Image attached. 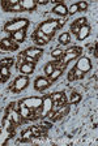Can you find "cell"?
Returning a JSON list of instances; mask_svg holds the SVG:
<instances>
[{
    "label": "cell",
    "instance_id": "cell-1",
    "mask_svg": "<svg viewBox=\"0 0 98 146\" xmlns=\"http://www.w3.org/2000/svg\"><path fill=\"white\" fill-rule=\"evenodd\" d=\"M29 24H30V21L26 17H16V18H12V20H8L3 25V31H5L8 34H12L19 30H26L29 27Z\"/></svg>",
    "mask_w": 98,
    "mask_h": 146
},
{
    "label": "cell",
    "instance_id": "cell-2",
    "mask_svg": "<svg viewBox=\"0 0 98 146\" xmlns=\"http://www.w3.org/2000/svg\"><path fill=\"white\" fill-rule=\"evenodd\" d=\"M5 116L8 119H11L13 121V124L16 127H19V125L24 124V119L21 117L20 115V111H19V106H17V102H11L5 108Z\"/></svg>",
    "mask_w": 98,
    "mask_h": 146
},
{
    "label": "cell",
    "instance_id": "cell-3",
    "mask_svg": "<svg viewBox=\"0 0 98 146\" xmlns=\"http://www.w3.org/2000/svg\"><path fill=\"white\" fill-rule=\"evenodd\" d=\"M37 29L39 31H42V33H45L47 36H50V38H54V35H55V31L59 30V29H61V27L59 26L58 20L50 18V20H46V21L41 22V24L37 26Z\"/></svg>",
    "mask_w": 98,
    "mask_h": 146
},
{
    "label": "cell",
    "instance_id": "cell-4",
    "mask_svg": "<svg viewBox=\"0 0 98 146\" xmlns=\"http://www.w3.org/2000/svg\"><path fill=\"white\" fill-rule=\"evenodd\" d=\"M29 84H30L29 76H24V74H21V76L16 77L15 81H13L12 84L9 85L8 90H9L11 93H15V94H17V93H21V91H24L25 89L29 86Z\"/></svg>",
    "mask_w": 98,
    "mask_h": 146
},
{
    "label": "cell",
    "instance_id": "cell-5",
    "mask_svg": "<svg viewBox=\"0 0 98 146\" xmlns=\"http://www.w3.org/2000/svg\"><path fill=\"white\" fill-rule=\"evenodd\" d=\"M83 47H80V46H72L69 48H67L64 51V55H63V58H61V61L64 65H68V63H71L72 60H76L81 56L83 54Z\"/></svg>",
    "mask_w": 98,
    "mask_h": 146
},
{
    "label": "cell",
    "instance_id": "cell-6",
    "mask_svg": "<svg viewBox=\"0 0 98 146\" xmlns=\"http://www.w3.org/2000/svg\"><path fill=\"white\" fill-rule=\"evenodd\" d=\"M20 100L28 108L33 110L34 112H35V120H38V113H39V110L42 107V102H43L42 97H28V98H22Z\"/></svg>",
    "mask_w": 98,
    "mask_h": 146
},
{
    "label": "cell",
    "instance_id": "cell-7",
    "mask_svg": "<svg viewBox=\"0 0 98 146\" xmlns=\"http://www.w3.org/2000/svg\"><path fill=\"white\" fill-rule=\"evenodd\" d=\"M43 102H42V107L39 110V113H38V120L41 119H45L52 112V99H51V95L46 94L42 97Z\"/></svg>",
    "mask_w": 98,
    "mask_h": 146
},
{
    "label": "cell",
    "instance_id": "cell-8",
    "mask_svg": "<svg viewBox=\"0 0 98 146\" xmlns=\"http://www.w3.org/2000/svg\"><path fill=\"white\" fill-rule=\"evenodd\" d=\"M75 68H77L79 70H81L83 73L86 74L88 72H90V70L93 69V64L89 58H86V56H80V58L77 59L76 64H75Z\"/></svg>",
    "mask_w": 98,
    "mask_h": 146
},
{
    "label": "cell",
    "instance_id": "cell-9",
    "mask_svg": "<svg viewBox=\"0 0 98 146\" xmlns=\"http://www.w3.org/2000/svg\"><path fill=\"white\" fill-rule=\"evenodd\" d=\"M17 106H19L20 115H21V117L24 119L25 123H26V121H30V120H35V112H34L33 110L28 108V107L22 103L21 100H19V102H17Z\"/></svg>",
    "mask_w": 98,
    "mask_h": 146
},
{
    "label": "cell",
    "instance_id": "cell-10",
    "mask_svg": "<svg viewBox=\"0 0 98 146\" xmlns=\"http://www.w3.org/2000/svg\"><path fill=\"white\" fill-rule=\"evenodd\" d=\"M51 86V81H50L49 78H47L46 76H39V77H37V78L34 80V82H33V88H34V90H37V91H45V90H47V89Z\"/></svg>",
    "mask_w": 98,
    "mask_h": 146
},
{
    "label": "cell",
    "instance_id": "cell-11",
    "mask_svg": "<svg viewBox=\"0 0 98 146\" xmlns=\"http://www.w3.org/2000/svg\"><path fill=\"white\" fill-rule=\"evenodd\" d=\"M1 8L4 12H24L19 0H4L1 1Z\"/></svg>",
    "mask_w": 98,
    "mask_h": 146
},
{
    "label": "cell",
    "instance_id": "cell-12",
    "mask_svg": "<svg viewBox=\"0 0 98 146\" xmlns=\"http://www.w3.org/2000/svg\"><path fill=\"white\" fill-rule=\"evenodd\" d=\"M69 112V104H65V106L63 107H59L58 110H55V111H52L51 113H50V120H51L52 123L55 121H59L60 119H63L67 113Z\"/></svg>",
    "mask_w": 98,
    "mask_h": 146
},
{
    "label": "cell",
    "instance_id": "cell-13",
    "mask_svg": "<svg viewBox=\"0 0 98 146\" xmlns=\"http://www.w3.org/2000/svg\"><path fill=\"white\" fill-rule=\"evenodd\" d=\"M0 50L3 51H17L19 50V43H16L11 36H7L0 40Z\"/></svg>",
    "mask_w": 98,
    "mask_h": 146
},
{
    "label": "cell",
    "instance_id": "cell-14",
    "mask_svg": "<svg viewBox=\"0 0 98 146\" xmlns=\"http://www.w3.org/2000/svg\"><path fill=\"white\" fill-rule=\"evenodd\" d=\"M22 54H24L25 56H30V58L35 59V60L38 61L41 58H42L43 50L39 48V47H29V48L24 50V51H22Z\"/></svg>",
    "mask_w": 98,
    "mask_h": 146
},
{
    "label": "cell",
    "instance_id": "cell-15",
    "mask_svg": "<svg viewBox=\"0 0 98 146\" xmlns=\"http://www.w3.org/2000/svg\"><path fill=\"white\" fill-rule=\"evenodd\" d=\"M52 13H55V15H59L60 17L65 18V17L68 16V7L65 5L64 3L59 1V3H56L55 5L52 7Z\"/></svg>",
    "mask_w": 98,
    "mask_h": 146
},
{
    "label": "cell",
    "instance_id": "cell-16",
    "mask_svg": "<svg viewBox=\"0 0 98 146\" xmlns=\"http://www.w3.org/2000/svg\"><path fill=\"white\" fill-rule=\"evenodd\" d=\"M20 5H21L22 11L24 12H34L35 9H37V1L35 0H21V1H19Z\"/></svg>",
    "mask_w": 98,
    "mask_h": 146
},
{
    "label": "cell",
    "instance_id": "cell-17",
    "mask_svg": "<svg viewBox=\"0 0 98 146\" xmlns=\"http://www.w3.org/2000/svg\"><path fill=\"white\" fill-rule=\"evenodd\" d=\"M9 36L12 38L13 40H15L16 43H22L25 42V39H26V30H19V31H15V33L9 34Z\"/></svg>",
    "mask_w": 98,
    "mask_h": 146
},
{
    "label": "cell",
    "instance_id": "cell-18",
    "mask_svg": "<svg viewBox=\"0 0 98 146\" xmlns=\"http://www.w3.org/2000/svg\"><path fill=\"white\" fill-rule=\"evenodd\" d=\"M90 30H92V27H90V25H85V26H81L80 27V31L77 33V39L79 40H84L86 39L89 36V34H90Z\"/></svg>",
    "mask_w": 98,
    "mask_h": 146
},
{
    "label": "cell",
    "instance_id": "cell-19",
    "mask_svg": "<svg viewBox=\"0 0 98 146\" xmlns=\"http://www.w3.org/2000/svg\"><path fill=\"white\" fill-rule=\"evenodd\" d=\"M17 69H19V72L21 73V74H24V76H29V74H31V73L34 72L35 65H31V64L25 63V64H22V65H20Z\"/></svg>",
    "mask_w": 98,
    "mask_h": 146
},
{
    "label": "cell",
    "instance_id": "cell-20",
    "mask_svg": "<svg viewBox=\"0 0 98 146\" xmlns=\"http://www.w3.org/2000/svg\"><path fill=\"white\" fill-rule=\"evenodd\" d=\"M15 136L13 133H11V132H8L7 129H1L0 131V146H3V145H5L7 142H8V140L9 138H12V137Z\"/></svg>",
    "mask_w": 98,
    "mask_h": 146
},
{
    "label": "cell",
    "instance_id": "cell-21",
    "mask_svg": "<svg viewBox=\"0 0 98 146\" xmlns=\"http://www.w3.org/2000/svg\"><path fill=\"white\" fill-rule=\"evenodd\" d=\"M31 38H41V39H43V40H46L47 43L49 42H51L52 40V38H50V36H47L45 33H42V31H39L38 29H35L34 30V33L31 34Z\"/></svg>",
    "mask_w": 98,
    "mask_h": 146
},
{
    "label": "cell",
    "instance_id": "cell-22",
    "mask_svg": "<svg viewBox=\"0 0 98 146\" xmlns=\"http://www.w3.org/2000/svg\"><path fill=\"white\" fill-rule=\"evenodd\" d=\"M15 63H16V59H13V58H4V59H1V60H0V67H8V68H11L12 65H15Z\"/></svg>",
    "mask_w": 98,
    "mask_h": 146
},
{
    "label": "cell",
    "instance_id": "cell-23",
    "mask_svg": "<svg viewBox=\"0 0 98 146\" xmlns=\"http://www.w3.org/2000/svg\"><path fill=\"white\" fill-rule=\"evenodd\" d=\"M81 99H83L81 94H79L77 91H72V93H71V97H69V104H76V103H79Z\"/></svg>",
    "mask_w": 98,
    "mask_h": 146
},
{
    "label": "cell",
    "instance_id": "cell-24",
    "mask_svg": "<svg viewBox=\"0 0 98 146\" xmlns=\"http://www.w3.org/2000/svg\"><path fill=\"white\" fill-rule=\"evenodd\" d=\"M59 43L60 44H68L71 42V33H61L59 35Z\"/></svg>",
    "mask_w": 98,
    "mask_h": 146
},
{
    "label": "cell",
    "instance_id": "cell-25",
    "mask_svg": "<svg viewBox=\"0 0 98 146\" xmlns=\"http://www.w3.org/2000/svg\"><path fill=\"white\" fill-rule=\"evenodd\" d=\"M63 72H64V70H61V69H54V72H52L51 74L47 77V78H49L50 81H51V84H52V82H55L56 80H58L59 77L63 74Z\"/></svg>",
    "mask_w": 98,
    "mask_h": 146
},
{
    "label": "cell",
    "instance_id": "cell-26",
    "mask_svg": "<svg viewBox=\"0 0 98 146\" xmlns=\"http://www.w3.org/2000/svg\"><path fill=\"white\" fill-rule=\"evenodd\" d=\"M63 55H64V50L63 48H55L51 52V56L54 59H56V60H59V59L63 58Z\"/></svg>",
    "mask_w": 98,
    "mask_h": 146
},
{
    "label": "cell",
    "instance_id": "cell-27",
    "mask_svg": "<svg viewBox=\"0 0 98 146\" xmlns=\"http://www.w3.org/2000/svg\"><path fill=\"white\" fill-rule=\"evenodd\" d=\"M31 132H30V129H26V131L22 133V136H21V140H20V142H29V141L31 140Z\"/></svg>",
    "mask_w": 98,
    "mask_h": 146
},
{
    "label": "cell",
    "instance_id": "cell-28",
    "mask_svg": "<svg viewBox=\"0 0 98 146\" xmlns=\"http://www.w3.org/2000/svg\"><path fill=\"white\" fill-rule=\"evenodd\" d=\"M54 64H52V61H50V63H47L46 65H45V68H43V70H45V74H46V77H49L50 74H51L52 72H54Z\"/></svg>",
    "mask_w": 98,
    "mask_h": 146
},
{
    "label": "cell",
    "instance_id": "cell-29",
    "mask_svg": "<svg viewBox=\"0 0 98 146\" xmlns=\"http://www.w3.org/2000/svg\"><path fill=\"white\" fill-rule=\"evenodd\" d=\"M0 73H1V76L8 81V78L11 77V69L8 67H0Z\"/></svg>",
    "mask_w": 98,
    "mask_h": 146
},
{
    "label": "cell",
    "instance_id": "cell-30",
    "mask_svg": "<svg viewBox=\"0 0 98 146\" xmlns=\"http://www.w3.org/2000/svg\"><path fill=\"white\" fill-rule=\"evenodd\" d=\"M73 24L77 25V26H80V27L85 26V25H88V18L86 17H80V18H77V20H75Z\"/></svg>",
    "mask_w": 98,
    "mask_h": 146
},
{
    "label": "cell",
    "instance_id": "cell-31",
    "mask_svg": "<svg viewBox=\"0 0 98 146\" xmlns=\"http://www.w3.org/2000/svg\"><path fill=\"white\" fill-rule=\"evenodd\" d=\"M72 70H73V74H75V80H83L84 76H85V73H83L81 70H79L77 68H72Z\"/></svg>",
    "mask_w": 98,
    "mask_h": 146
},
{
    "label": "cell",
    "instance_id": "cell-32",
    "mask_svg": "<svg viewBox=\"0 0 98 146\" xmlns=\"http://www.w3.org/2000/svg\"><path fill=\"white\" fill-rule=\"evenodd\" d=\"M31 39H33V42H34V44H35V47H43V46L47 44L46 40L41 39V38H31Z\"/></svg>",
    "mask_w": 98,
    "mask_h": 146
},
{
    "label": "cell",
    "instance_id": "cell-33",
    "mask_svg": "<svg viewBox=\"0 0 98 146\" xmlns=\"http://www.w3.org/2000/svg\"><path fill=\"white\" fill-rule=\"evenodd\" d=\"M76 4H77V7H79V12H84L89 7V4L86 3V1H79V3H76Z\"/></svg>",
    "mask_w": 98,
    "mask_h": 146
},
{
    "label": "cell",
    "instance_id": "cell-34",
    "mask_svg": "<svg viewBox=\"0 0 98 146\" xmlns=\"http://www.w3.org/2000/svg\"><path fill=\"white\" fill-rule=\"evenodd\" d=\"M21 54H22V52H21ZM22 56H24V60H25V63H28V64H31V65H37V63H38V61L35 60V59L30 58V56H25L24 54H22Z\"/></svg>",
    "mask_w": 98,
    "mask_h": 146
},
{
    "label": "cell",
    "instance_id": "cell-35",
    "mask_svg": "<svg viewBox=\"0 0 98 146\" xmlns=\"http://www.w3.org/2000/svg\"><path fill=\"white\" fill-rule=\"evenodd\" d=\"M77 12H79V7H77L76 3H73L68 8V15H75V13H77Z\"/></svg>",
    "mask_w": 98,
    "mask_h": 146
},
{
    "label": "cell",
    "instance_id": "cell-36",
    "mask_svg": "<svg viewBox=\"0 0 98 146\" xmlns=\"http://www.w3.org/2000/svg\"><path fill=\"white\" fill-rule=\"evenodd\" d=\"M88 48H89V51H90V54H93L95 58H97V43H92Z\"/></svg>",
    "mask_w": 98,
    "mask_h": 146
},
{
    "label": "cell",
    "instance_id": "cell-37",
    "mask_svg": "<svg viewBox=\"0 0 98 146\" xmlns=\"http://www.w3.org/2000/svg\"><path fill=\"white\" fill-rule=\"evenodd\" d=\"M69 30H71V33H73L75 35H77V33L80 31V26H77V25H75L73 22H72V24H71Z\"/></svg>",
    "mask_w": 98,
    "mask_h": 146
},
{
    "label": "cell",
    "instance_id": "cell-38",
    "mask_svg": "<svg viewBox=\"0 0 98 146\" xmlns=\"http://www.w3.org/2000/svg\"><path fill=\"white\" fill-rule=\"evenodd\" d=\"M67 78H68V81H69V82H72V81H76V80H75V74H73V70H72V69L69 70V73H68Z\"/></svg>",
    "mask_w": 98,
    "mask_h": 146
},
{
    "label": "cell",
    "instance_id": "cell-39",
    "mask_svg": "<svg viewBox=\"0 0 98 146\" xmlns=\"http://www.w3.org/2000/svg\"><path fill=\"white\" fill-rule=\"evenodd\" d=\"M58 24H59V26H60V27H63V25L65 24V18L60 17V18H59V20H58Z\"/></svg>",
    "mask_w": 98,
    "mask_h": 146
},
{
    "label": "cell",
    "instance_id": "cell-40",
    "mask_svg": "<svg viewBox=\"0 0 98 146\" xmlns=\"http://www.w3.org/2000/svg\"><path fill=\"white\" fill-rule=\"evenodd\" d=\"M93 127L94 128H97V113H94V116H93Z\"/></svg>",
    "mask_w": 98,
    "mask_h": 146
},
{
    "label": "cell",
    "instance_id": "cell-41",
    "mask_svg": "<svg viewBox=\"0 0 98 146\" xmlns=\"http://www.w3.org/2000/svg\"><path fill=\"white\" fill-rule=\"evenodd\" d=\"M4 82H7V80L4 78V77L1 76V73H0V84H4Z\"/></svg>",
    "mask_w": 98,
    "mask_h": 146
}]
</instances>
